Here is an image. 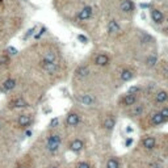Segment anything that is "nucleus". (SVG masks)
<instances>
[{
    "label": "nucleus",
    "instance_id": "a211bd4d",
    "mask_svg": "<svg viewBox=\"0 0 168 168\" xmlns=\"http://www.w3.org/2000/svg\"><path fill=\"white\" fill-rule=\"evenodd\" d=\"M135 76V72L131 70V68H122L121 72H120V80L123 82V83H126V82H130L133 80Z\"/></svg>",
    "mask_w": 168,
    "mask_h": 168
},
{
    "label": "nucleus",
    "instance_id": "f3484780",
    "mask_svg": "<svg viewBox=\"0 0 168 168\" xmlns=\"http://www.w3.org/2000/svg\"><path fill=\"white\" fill-rule=\"evenodd\" d=\"M39 66L47 74H55L58 71V67H59V63H53V62H47L45 59H41L39 62Z\"/></svg>",
    "mask_w": 168,
    "mask_h": 168
},
{
    "label": "nucleus",
    "instance_id": "2f4dec72",
    "mask_svg": "<svg viewBox=\"0 0 168 168\" xmlns=\"http://www.w3.org/2000/svg\"><path fill=\"white\" fill-rule=\"evenodd\" d=\"M6 53L8 54L9 57H11V55H16V54H17V49H14V47H12V46H9V47H7Z\"/></svg>",
    "mask_w": 168,
    "mask_h": 168
},
{
    "label": "nucleus",
    "instance_id": "0eeeda50",
    "mask_svg": "<svg viewBox=\"0 0 168 168\" xmlns=\"http://www.w3.org/2000/svg\"><path fill=\"white\" fill-rule=\"evenodd\" d=\"M67 149L70 150L72 154L79 155L84 151V149H86V143H84V141L82 139V138H74V139H71L70 142H68Z\"/></svg>",
    "mask_w": 168,
    "mask_h": 168
},
{
    "label": "nucleus",
    "instance_id": "cd10ccee",
    "mask_svg": "<svg viewBox=\"0 0 168 168\" xmlns=\"http://www.w3.org/2000/svg\"><path fill=\"white\" fill-rule=\"evenodd\" d=\"M11 65V57L7 53H4L0 55V68H7Z\"/></svg>",
    "mask_w": 168,
    "mask_h": 168
},
{
    "label": "nucleus",
    "instance_id": "412c9836",
    "mask_svg": "<svg viewBox=\"0 0 168 168\" xmlns=\"http://www.w3.org/2000/svg\"><path fill=\"white\" fill-rule=\"evenodd\" d=\"M106 32L109 34H117L121 32V25L118 24L117 20H109V22L106 25Z\"/></svg>",
    "mask_w": 168,
    "mask_h": 168
},
{
    "label": "nucleus",
    "instance_id": "72a5a7b5",
    "mask_svg": "<svg viewBox=\"0 0 168 168\" xmlns=\"http://www.w3.org/2000/svg\"><path fill=\"white\" fill-rule=\"evenodd\" d=\"M46 168H63L62 167V164L59 162H53V163H50V164H49Z\"/></svg>",
    "mask_w": 168,
    "mask_h": 168
},
{
    "label": "nucleus",
    "instance_id": "f257e3e1",
    "mask_svg": "<svg viewBox=\"0 0 168 168\" xmlns=\"http://www.w3.org/2000/svg\"><path fill=\"white\" fill-rule=\"evenodd\" d=\"M160 142L158 139V137L154 134H145L138 143V147H139V151L143 152L146 155H151L159 149Z\"/></svg>",
    "mask_w": 168,
    "mask_h": 168
},
{
    "label": "nucleus",
    "instance_id": "4468645a",
    "mask_svg": "<svg viewBox=\"0 0 168 168\" xmlns=\"http://www.w3.org/2000/svg\"><path fill=\"white\" fill-rule=\"evenodd\" d=\"M92 14H93V8L91 6H86L76 13V21H88L92 17Z\"/></svg>",
    "mask_w": 168,
    "mask_h": 168
},
{
    "label": "nucleus",
    "instance_id": "6ab92c4d",
    "mask_svg": "<svg viewBox=\"0 0 168 168\" xmlns=\"http://www.w3.org/2000/svg\"><path fill=\"white\" fill-rule=\"evenodd\" d=\"M114 126H116V117L113 114H109V116H106L105 118H104L102 127L106 131H112L113 129H114Z\"/></svg>",
    "mask_w": 168,
    "mask_h": 168
},
{
    "label": "nucleus",
    "instance_id": "473e14b6",
    "mask_svg": "<svg viewBox=\"0 0 168 168\" xmlns=\"http://www.w3.org/2000/svg\"><path fill=\"white\" fill-rule=\"evenodd\" d=\"M58 125H59V120H58V118H53L51 122H50V125H49V126H50V130H54Z\"/></svg>",
    "mask_w": 168,
    "mask_h": 168
},
{
    "label": "nucleus",
    "instance_id": "7c9ffc66",
    "mask_svg": "<svg viewBox=\"0 0 168 168\" xmlns=\"http://www.w3.org/2000/svg\"><path fill=\"white\" fill-rule=\"evenodd\" d=\"M162 33L164 34V36H168V17H166V21L162 25Z\"/></svg>",
    "mask_w": 168,
    "mask_h": 168
},
{
    "label": "nucleus",
    "instance_id": "20e7f679",
    "mask_svg": "<svg viewBox=\"0 0 168 168\" xmlns=\"http://www.w3.org/2000/svg\"><path fill=\"white\" fill-rule=\"evenodd\" d=\"M147 113V105L146 102H137L135 105L130 106L129 109H126V116L129 118H142Z\"/></svg>",
    "mask_w": 168,
    "mask_h": 168
},
{
    "label": "nucleus",
    "instance_id": "dca6fc26",
    "mask_svg": "<svg viewBox=\"0 0 168 168\" xmlns=\"http://www.w3.org/2000/svg\"><path fill=\"white\" fill-rule=\"evenodd\" d=\"M76 98L84 106H92V105H95V102H96V97L93 96L92 93H83V95L78 96Z\"/></svg>",
    "mask_w": 168,
    "mask_h": 168
},
{
    "label": "nucleus",
    "instance_id": "7ed1b4c3",
    "mask_svg": "<svg viewBox=\"0 0 168 168\" xmlns=\"http://www.w3.org/2000/svg\"><path fill=\"white\" fill-rule=\"evenodd\" d=\"M62 141H63L62 135L59 134L58 131L51 130V131L47 134V137H46V141H45V150H46L50 155H55V154H58L59 150H61V147H62Z\"/></svg>",
    "mask_w": 168,
    "mask_h": 168
},
{
    "label": "nucleus",
    "instance_id": "bb28decb",
    "mask_svg": "<svg viewBox=\"0 0 168 168\" xmlns=\"http://www.w3.org/2000/svg\"><path fill=\"white\" fill-rule=\"evenodd\" d=\"M74 168H95V164L90 160H76L75 164H74Z\"/></svg>",
    "mask_w": 168,
    "mask_h": 168
},
{
    "label": "nucleus",
    "instance_id": "aec40b11",
    "mask_svg": "<svg viewBox=\"0 0 168 168\" xmlns=\"http://www.w3.org/2000/svg\"><path fill=\"white\" fill-rule=\"evenodd\" d=\"M17 86V80L14 78H7L6 80L2 83V90L6 91V92H9V91H13L14 88Z\"/></svg>",
    "mask_w": 168,
    "mask_h": 168
},
{
    "label": "nucleus",
    "instance_id": "39448f33",
    "mask_svg": "<svg viewBox=\"0 0 168 168\" xmlns=\"http://www.w3.org/2000/svg\"><path fill=\"white\" fill-rule=\"evenodd\" d=\"M137 102H139V96L137 95H131V93H123V95L118 98V105L123 109H129L130 106L135 105Z\"/></svg>",
    "mask_w": 168,
    "mask_h": 168
},
{
    "label": "nucleus",
    "instance_id": "9b49d317",
    "mask_svg": "<svg viewBox=\"0 0 168 168\" xmlns=\"http://www.w3.org/2000/svg\"><path fill=\"white\" fill-rule=\"evenodd\" d=\"M110 57L106 53H104V51H101V53H97L95 57H93V65L95 66H97V67H106V66H109L110 65Z\"/></svg>",
    "mask_w": 168,
    "mask_h": 168
},
{
    "label": "nucleus",
    "instance_id": "2eb2a0df",
    "mask_svg": "<svg viewBox=\"0 0 168 168\" xmlns=\"http://www.w3.org/2000/svg\"><path fill=\"white\" fill-rule=\"evenodd\" d=\"M90 74H91V68L90 66H87V65H80V66H78L75 68V72H74V76H75V79H79V80H82V79H86L90 76Z\"/></svg>",
    "mask_w": 168,
    "mask_h": 168
},
{
    "label": "nucleus",
    "instance_id": "f704fd0d",
    "mask_svg": "<svg viewBox=\"0 0 168 168\" xmlns=\"http://www.w3.org/2000/svg\"><path fill=\"white\" fill-rule=\"evenodd\" d=\"M34 30H36V26H34V28H30V29H29V30L25 33V36H24V39H28L29 37H30L32 36V34L34 33Z\"/></svg>",
    "mask_w": 168,
    "mask_h": 168
},
{
    "label": "nucleus",
    "instance_id": "c85d7f7f",
    "mask_svg": "<svg viewBox=\"0 0 168 168\" xmlns=\"http://www.w3.org/2000/svg\"><path fill=\"white\" fill-rule=\"evenodd\" d=\"M142 92V87L141 86H131L129 90H127V93H131V95H137L139 96Z\"/></svg>",
    "mask_w": 168,
    "mask_h": 168
},
{
    "label": "nucleus",
    "instance_id": "c9c22d12",
    "mask_svg": "<svg viewBox=\"0 0 168 168\" xmlns=\"http://www.w3.org/2000/svg\"><path fill=\"white\" fill-rule=\"evenodd\" d=\"M78 39H79V41H82V43H87V42H88V38H87L86 36H83V34H79Z\"/></svg>",
    "mask_w": 168,
    "mask_h": 168
},
{
    "label": "nucleus",
    "instance_id": "b1692460",
    "mask_svg": "<svg viewBox=\"0 0 168 168\" xmlns=\"http://www.w3.org/2000/svg\"><path fill=\"white\" fill-rule=\"evenodd\" d=\"M105 168H121V162L117 156H109L105 162Z\"/></svg>",
    "mask_w": 168,
    "mask_h": 168
},
{
    "label": "nucleus",
    "instance_id": "e433bc0d",
    "mask_svg": "<svg viewBox=\"0 0 168 168\" xmlns=\"http://www.w3.org/2000/svg\"><path fill=\"white\" fill-rule=\"evenodd\" d=\"M45 32H46V28H45V26H42V28H41V30H39V33L36 34V38H39L41 36H43V34H45Z\"/></svg>",
    "mask_w": 168,
    "mask_h": 168
},
{
    "label": "nucleus",
    "instance_id": "393cba45",
    "mask_svg": "<svg viewBox=\"0 0 168 168\" xmlns=\"http://www.w3.org/2000/svg\"><path fill=\"white\" fill-rule=\"evenodd\" d=\"M159 149L162 151V154L164 158L168 159V134L163 135L162 137V141H160V145H159Z\"/></svg>",
    "mask_w": 168,
    "mask_h": 168
},
{
    "label": "nucleus",
    "instance_id": "a878e982",
    "mask_svg": "<svg viewBox=\"0 0 168 168\" xmlns=\"http://www.w3.org/2000/svg\"><path fill=\"white\" fill-rule=\"evenodd\" d=\"M145 63H146V66L149 67V68L155 67V66L158 65V55H156L155 53L149 54V55H147V58H146V61H145Z\"/></svg>",
    "mask_w": 168,
    "mask_h": 168
},
{
    "label": "nucleus",
    "instance_id": "f8f14e48",
    "mask_svg": "<svg viewBox=\"0 0 168 168\" xmlns=\"http://www.w3.org/2000/svg\"><path fill=\"white\" fill-rule=\"evenodd\" d=\"M152 95H154L152 101H154V104H156V105H166V104H168V91L160 88V90L155 91Z\"/></svg>",
    "mask_w": 168,
    "mask_h": 168
},
{
    "label": "nucleus",
    "instance_id": "9d476101",
    "mask_svg": "<svg viewBox=\"0 0 168 168\" xmlns=\"http://www.w3.org/2000/svg\"><path fill=\"white\" fill-rule=\"evenodd\" d=\"M80 121H82V116L75 110L68 112L65 118V123L67 127H76L80 123Z\"/></svg>",
    "mask_w": 168,
    "mask_h": 168
},
{
    "label": "nucleus",
    "instance_id": "ddd939ff",
    "mask_svg": "<svg viewBox=\"0 0 168 168\" xmlns=\"http://www.w3.org/2000/svg\"><path fill=\"white\" fill-rule=\"evenodd\" d=\"M118 8H120V11L122 13L131 14L135 11V3H134V0H120Z\"/></svg>",
    "mask_w": 168,
    "mask_h": 168
},
{
    "label": "nucleus",
    "instance_id": "6e6552de",
    "mask_svg": "<svg viewBox=\"0 0 168 168\" xmlns=\"http://www.w3.org/2000/svg\"><path fill=\"white\" fill-rule=\"evenodd\" d=\"M149 14H150V18H151V21L156 24V25H163L166 21V16H164V13H163L159 8H156V7H151L149 9Z\"/></svg>",
    "mask_w": 168,
    "mask_h": 168
},
{
    "label": "nucleus",
    "instance_id": "1a4fd4ad",
    "mask_svg": "<svg viewBox=\"0 0 168 168\" xmlns=\"http://www.w3.org/2000/svg\"><path fill=\"white\" fill-rule=\"evenodd\" d=\"M29 106V101L26 98H24L22 96H17V97H12L8 101V108L9 109H24V108Z\"/></svg>",
    "mask_w": 168,
    "mask_h": 168
},
{
    "label": "nucleus",
    "instance_id": "58836bf2",
    "mask_svg": "<svg viewBox=\"0 0 168 168\" xmlns=\"http://www.w3.org/2000/svg\"><path fill=\"white\" fill-rule=\"evenodd\" d=\"M3 2H4V0H0V6H2V4H3Z\"/></svg>",
    "mask_w": 168,
    "mask_h": 168
},
{
    "label": "nucleus",
    "instance_id": "5701e85b",
    "mask_svg": "<svg viewBox=\"0 0 168 168\" xmlns=\"http://www.w3.org/2000/svg\"><path fill=\"white\" fill-rule=\"evenodd\" d=\"M42 59H45L47 62H53V63H58V53L55 50H47L43 53Z\"/></svg>",
    "mask_w": 168,
    "mask_h": 168
},
{
    "label": "nucleus",
    "instance_id": "423d86ee",
    "mask_svg": "<svg viewBox=\"0 0 168 168\" xmlns=\"http://www.w3.org/2000/svg\"><path fill=\"white\" fill-rule=\"evenodd\" d=\"M33 122H34V117L32 113H21V114L17 117V127L18 129L26 130L33 125Z\"/></svg>",
    "mask_w": 168,
    "mask_h": 168
},
{
    "label": "nucleus",
    "instance_id": "4be33fe9",
    "mask_svg": "<svg viewBox=\"0 0 168 168\" xmlns=\"http://www.w3.org/2000/svg\"><path fill=\"white\" fill-rule=\"evenodd\" d=\"M14 168H33V160L29 156H24L16 163Z\"/></svg>",
    "mask_w": 168,
    "mask_h": 168
},
{
    "label": "nucleus",
    "instance_id": "f03ea898",
    "mask_svg": "<svg viewBox=\"0 0 168 168\" xmlns=\"http://www.w3.org/2000/svg\"><path fill=\"white\" fill-rule=\"evenodd\" d=\"M166 120L163 118V116L159 113V110H154V112H151L149 113V114H145L142 118H141V121H139V125L142 129H154V127H159L162 125H164Z\"/></svg>",
    "mask_w": 168,
    "mask_h": 168
},
{
    "label": "nucleus",
    "instance_id": "c756f323",
    "mask_svg": "<svg viewBox=\"0 0 168 168\" xmlns=\"http://www.w3.org/2000/svg\"><path fill=\"white\" fill-rule=\"evenodd\" d=\"M158 110H159V113L166 120V122H168V105H167V104H166V105H162V108H160V109H158Z\"/></svg>",
    "mask_w": 168,
    "mask_h": 168
},
{
    "label": "nucleus",
    "instance_id": "4c0bfd02",
    "mask_svg": "<svg viewBox=\"0 0 168 168\" xmlns=\"http://www.w3.org/2000/svg\"><path fill=\"white\" fill-rule=\"evenodd\" d=\"M2 127H3V121H2V118H0V130H2Z\"/></svg>",
    "mask_w": 168,
    "mask_h": 168
}]
</instances>
